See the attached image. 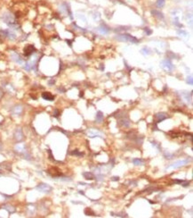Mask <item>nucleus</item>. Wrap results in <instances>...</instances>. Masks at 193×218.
Listing matches in <instances>:
<instances>
[{
	"label": "nucleus",
	"mask_w": 193,
	"mask_h": 218,
	"mask_svg": "<svg viewBox=\"0 0 193 218\" xmlns=\"http://www.w3.org/2000/svg\"><path fill=\"white\" fill-rule=\"evenodd\" d=\"M116 38L118 39V41H122V42H127V43H132V44H136L139 42V39L136 38L135 37L132 36L130 34H120L118 35Z\"/></svg>",
	"instance_id": "1"
},
{
	"label": "nucleus",
	"mask_w": 193,
	"mask_h": 218,
	"mask_svg": "<svg viewBox=\"0 0 193 218\" xmlns=\"http://www.w3.org/2000/svg\"><path fill=\"white\" fill-rule=\"evenodd\" d=\"M189 163V160L188 159H182V160H178V161L174 162L172 164H170L166 169L167 170H170V169H177V168L181 167V166H183L186 164Z\"/></svg>",
	"instance_id": "2"
},
{
	"label": "nucleus",
	"mask_w": 193,
	"mask_h": 218,
	"mask_svg": "<svg viewBox=\"0 0 193 218\" xmlns=\"http://www.w3.org/2000/svg\"><path fill=\"white\" fill-rule=\"evenodd\" d=\"M160 64H161L162 68L165 70V71H167V72H171L174 69V64H173V63H172L171 61L168 60V59L162 60Z\"/></svg>",
	"instance_id": "3"
},
{
	"label": "nucleus",
	"mask_w": 193,
	"mask_h": 218,
	"mask_svg": "<svg viewBox=\"0 0 193 218\" xmlns=\"http://www.w3.org/2000/svg\"><path fill=\"white\" fill-rule=\"evenodd\" d=\"M37 190L38 191H40V192L48 193L52 190V188H51V186H49L46 183H40L37 186Z\"/></svg>",
	"instance_id": "4"
},
{
	"label": "nucleus",
	"mask_w": 193,
	"mask_h": 218,
	"mask_svg": "<svg viewBox=\"0 0 193 218\" xmlns=\"http://www.w3.org/2000/svg\"><path fill=\"white\" fill-rule=\"evenodd\" d=\"M98 31L101 33V34H103V35H106L108 34L109 32V29L107 27L106 25H104V24H102V25H101L98 28Z\"/></svg>",
	"instance_id": "5"
},
{
	"label": "nucleus",
	"mask_w": 193,
	"mask_h": 218,
	"mask_svg": "<svg viewBox=\"0 0 193 218\" xmlns=\"http://www.w3.org/2000/svg\"><path fill=\"white\" fill-rule=\"evenodd\" d=\"M34 51H35L34 47L31 46V45H28V46H27L26 48L24 49V54H25V56H30Z\"/></svg>",
	"instance_id": "6"
},
{
	"label": "nucleus",
	"mask_w": 193,
	"mask_h": 218,
	"mask_svg": "<svg viewBox=\"0 0 193 218\" xmlns=\"http://www.w3.org/2000/svg\"><path fill=\"white\" fill-rule=\"evenodd\" d=\"M42 98L44 99H45V100H48V101H53L54 97L51 93H49V92H44L43 94H42Z\"/></svg>",
	"instance_id": "7"
},
{
	"label": "nucleus",
	"mask_w": 193,
	"mask_h": 218,
	"mask_svg": "<svg viewBox=\"0 0 193 218\" xmlns=\"http://www.w3.org/2000/svg\"><path fill=\"white\" fill-rule=\"evenodd\" d=\"M83 176L86 180H90V181L94 180V175L92 173H89V172H85V173H83Z\"/></svg>",
	"instance_id": "8"
},
{
	"label": "nucleus",
	"mask_w": 193,
	"mask_h": 218,
	"mask_svg": "<svg viewBox=\"0 0 193 218\" xmlns=\"http://www.w3.org/2000/svg\"><path fill=\"white\" fill-rule=\"evenodd\" d=\"M12 59H13V60L15 61L16 63H21V64H22V63H23V61H22V58H21L20 56H18L17 54H14V53H13V54H12Z\"/></svg>",
	"instance_id": "9"
},
{
	"label": "nucleus",
	"mask_w": 193,
	"mask_h": 218,
	"mask_svg": "<svg viewBox=\"0 0 193 218\" xmlns=\"http://www.w3.org/2000/svg\"><path fill=\"white\" fill-rule=\"evenodd\" d=\"M15 139L17 140H21L22 139V131L21 129H17V131H15Z\"/></svg>",
	"instance_id": "10"
},
{
	"label": "nucleus",
	"mask_w": 193,
	"mask_h": 218,
	"mask_svg": "<svg viewBox=\"0 0 193 218\" xmlns=\"http://www.w3.org/2000/svg\"><path fill=\"white\" fill-rule=\"evenodd\" d=\"M103 120V114L101 112V111H98L96 114V122L97 123H102Z\"/></svg>",
	"instance_id": "11"
},
{
	"label": "nucleus",
	"mask_w": 193,
	"mask_h": 218,
	"mask_svg": "<svg viewBox=\"0 0 193 218\" xmlns=\"http://www.w3.org/2000/svg\"><path fill=\"white\" fill-rule=\"evenodd\" d=\"M156 117H157L158 123H159V122H161V121L166 119V117H167V116L165 115V114H158L157 115H156Z\"/></svg>",
	"instance_id": "12"
},
{
	"label": "nucleus",
	"mask_w": 193,
	"mask_h": 218,
	"mask_svg": "<svg viewBox=\"0 0 193 218\" xmlns=\"http://www.w3.org/2000/svg\"><path fill=\"white\" fill-rule=\"evenodd\" d=\"M178 35L179 36H181V37H183V38H186V37H188L189 36V33L186 31H184V30H179L177 31Z\"/></svg>",
	"instance_id": "13"
},
{
	"label": "nucleus",
	"mask_w": 193,
	"mask_h": 218,
	"mask_svg": "<svg viewBox=\"0 0 193 218\" xmlns=\"http://www.w3.org/2000/svg\"><path fill=\"white\" fill-rule=\"evenodd\" d=\"M22 111V106H15V107L13 108V114L18 115V114H21Z\"/></svg>",
	"instance_id": "14"
},
{
	"label": "nucleus",
	"mask_w": 193,
	"mask_h": 218,
	"mask_svg": "<svg viewBox=\"0 0 193 218\" xmlns=\"http://www.w3.org/2000/svg\"><path fill=\"white\" fill-rule=\"evenodd\" d=\"M88 134H89V136L90 137H96V136H99L100 134L98 131H94V130H91V131H88Z\"/></svg>",
	"instance_id": "15"
},
{
	"label": "nucleus",
	"mask_w": 193,
	"mask_h": 218,
	"mask_svg": "<svg viewBox=\"0 0 193 218\" xmlns=\"http://www.w3.org/2000/svg\"><path fill=\"white\" fill-rule=\"evenodd\" d=\"M141 53H142L143 56H149V55L150 54V50L147 48H143L141 50Z\"/></svg>",
	"instance_id": "16"
},
{
	"label": "nucleus",
	"mask_w": 193,
	"mask_h": 218,
	"mask_svg": "<svg viewBox=\"0 0 193 218\" xmlns=\"http://www.w3.org/2000/svg\"><path fill=\"white\" fill-rule=\"evenodd\" d=\"M152 14H153V15H155V16H158L159 19H163V18H164V16H163V13H159V12L156 11V10L152 11Z\"/></svg>",
	"instance_id": "17"
},
{
	"label": "nucleus",
	"mask_w": 193,
	"mask_h": 218,
	"mask_svg": "<svg viewBox=\"0 0 193 218\" xmlns=\"http://www.w3.org/2000/svg\"><path fill=\"white\" fill-rule=\"evenodd\" d=\"M133 163H134L135 165H142V164H143L142 160H141L139 158H134V159H133Z\"/></svg>",
	"instance_id": "18"
},
{
	"label": "nucleus",
	"mask_w": 193,
	"mask_h": 218,
	"mask_svg": "<svg viewBox=\"0 0 193 218\" xmlns=\"http://www.w3.org/2000/svg\"><path fill=\"white\" fill-rule=\"evenodd\" d=\"M165 0H158L157 1V6L161 8V7H163L165 6Z\"/></svg>",
	"instance_id": "19"
},
{
	"label": "nucleus",
	"mask_w": 193,
	"mask_h": 218,
	"mask_svg": "<svg viewBox=\"0 0 193 218\" xmlns=\"http://www.w3.org/2000/svg\"><path fill=\"white\" fill-rule=\"evenodd\" d=\"M3 208L6 209V210H8V211H9L10 213H12V212L15 211V209H14V207H12V206H4Z\"/></svg>",
	"instance_id": "20"
},
{
	"label": "nucleus",
	"mask_w": 193,
	"mask_h": 218,
	"mask_svg": "<svg viewBox=\"0 0 193 218\" xmlns=\"http://www.w3.org/2000/svg\"><path fill=\"white\" fill-rule=\"evenodd\" d=\"M15 149H17V151L22 152L24 150V145H23V144H19V145H17L15 147Z\"/></svg>",
	"instance_id": "21"
},
{
	"label": "nucleus",
	"mask_w": 193,
	"mask_h": 218,
	"mask_svg": "<svg viewBox=\"0 0 193 218\" xmlns=\"http://www.w3.org/2000/svg\"><path fill=\"white\" fill-rule=\"evenodd\" d=\"M186 81H187V83H188V84H190V85H192V84H193L192 76H189V77H187Z\"/></svg>",
	"instance_id": "22"
},
{
	"label": "nucleus",
	"mask_w": 193,
	"mask_h": 218,
	"mask_svg": "<svg viewBox=\"0 0 193 218\" xmlns=\"http://www.w3.org/2000/svg\"><path fill=\"white\" fill-rule=\"evenodd\" d=\"M145 32L147 33V35H150L151 33H152V31H151L149 28H145Z\"/></svg>",
	"instance_id": "23"
},
{
	"label": "nucleus",
	"mask_w": 193,
	"mask_h": 218,
	"mask_svg": "<svg viewBox=\"0 0 193 218\" xmlns=\"http://www.w3.org/2000/svg\"><path fill=\"white\" fill-rule=\"evenodd\" d=\"M174 182L175 183H182V182H184L183 180H175L174 181Z\"/></svg>",
	"instance_id": "24"
},
{
	"label": "nucleus",
	"mask_w": 193,
	"mask_h": 218,
	"mask_svg": "<svg viewBox=\"0 0 193 218\" xmlns=\"http://www.w3.org/2000/svg\"><path fill=\"white\" fill-rule=\"evenodd\" d=\"M58 115H59V112H58V111L56 110V111H55V114H54V116H55V117H57V116H58Z\"/></svg>",
	"instance_id": "25"
},
{
	"label": "nucleus",
	"mask_w": 193,
	"mask_h": 218,
	"mask_svg": "<svg viewBox=\"0 0 193 218\" xmlns=\"http://www.w3.org/2000/svg\"><path fill=\"white\" fill-rule=\"evenodd\" d=\"M113 181H118V177H113Z\"/></svg>",
	"instance_id": "26"
},
{
	"label": "nucleus",
	"mask_w": 193,
	"mask_h": 218,
	"mask_svg": "<svg viewBox=\"0 0 193 218\" xmlns=\"http://www.w3.org/2000/svg\"><path fill=\"white\" fill-rule=\"evenodd\" d=\"M79 193H80V194H82V195H84V192H83V191H79Z\"/></svg>",
	"instance_id": "27"
}]
</instances>
